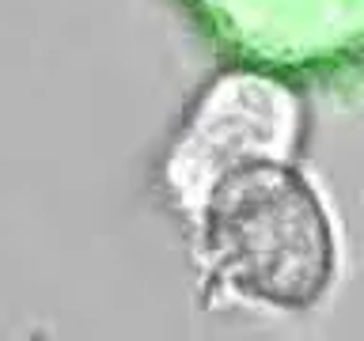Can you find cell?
<instances>
[{
	"label": "cell",
	"instance_id": "1",
	"mask_svg": "<svg viewBox=\"0 0 364 341\" xmlns=\"http://www.w3.org/2000/svg\"><path fill=\"white\" fill-rule=\"evenodd\" d=\"M198 243L216 288L255 307L307 311L334 284L338 247L323 197L266 152L216 167L198 209Z\"/></svg>",
	"mask_w": 364,
	"mask_h": 341
}]
</instances>
